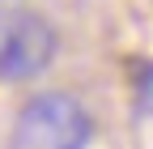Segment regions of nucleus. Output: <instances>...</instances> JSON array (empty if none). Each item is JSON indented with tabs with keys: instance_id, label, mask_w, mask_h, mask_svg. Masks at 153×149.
Returning a JSON list of instances; mask_svg holds the SVG:
<instances>
[{
	"instance_id": "1",
	"label": "nucleus",
	"mask_w": 153,
	"mask_h": 149,
	"mask_svg": "<svg viewBox=\"0 0 153 149\" xmlns=\"http://www.w3.org/2000/svg\"><path fill=\"white\" fill-rule=\"evenodd\" d=\"M94 124L72 94H38L22 107L9 149H85Z\"/></svg>"
},
{
	"instance_id": "3",
	"label": "nucleus",
	"mask_w": 153,
	"mask_h": 149,
	"mask_svg": "<svg viewBox=\"0 0 153 149\" xmlns=\"http://www.w3.org/2000/svg\"><path fill=\"white\" fill-rule=\"evenodd\" d=\"M136 98H140V111L153 115V64L140 68V77H136Z\"/></svg>"
},
{
	"instance_id": "4",
	"label": "nucleus",
	"mask_w": 153,
	"mask_h": 149,
	"mask_svg": "<svg viewBox=\"0 0 153 149\" xmlns=\"http://www.w3.org/2000/svg\"><path fill=\"white\" fill-rule=\"evenodd\" d=\"M0 4H4V0H0Z\"/></svg>"
},
{
	"instance_id": "2",
	"label": "nucleus",
	"mask_w": 153,
	"mask_h": 149,
	"mask_svg": "<svg viewBox=\"0 0 153 149\" xmlns=\"http://www.w3.org/2000/svg\"><path fill=\"white\" fill-rule=\"evenodd\" d=\"M55 55V30L47 17L22 4H0V81H26Z\"/></svg>"
}]
</instances>
